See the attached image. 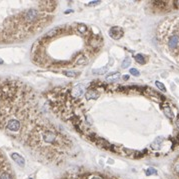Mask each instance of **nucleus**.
<instances>
[{
	"instance_id": "nucleus-12",
	"label": "nucleus",
	"mask_w": 179,
	"mask_h": 179,
	"mask_svg": "<svg viewBox=\"0 0 179 179\" xmlns=\"http://www.w3.org/2000/svg\"><path fill=\"white\" fill-rule=\"evenodd\" d=\"M76 27H77V31H78L79 33H81V34H85L88 31L87 26H86L85 24H83V23H78V24L76 25Z\"/></svg>"
},
{
	"instance_id": "nucleus-19",
	"label": "nucleus",
	"mask_w": 179,
	"mask_h": 179,
	"mask_svg": "<svg viewBox=\"0 0 179 179\" xmlns=\"http://www.w3.org/2000/svg\"><path fill=\"white\" fill-rule=\"evenodd\" d=\"M157 171L153 168H149V169L146 170V175H152V174H156Z\"/></svg>"
},
{
	"instance_id": "nucleus-5",
	"label": "nucleus",
	"mask_w": 179,
	"mask_h": 179,
	"mask_svg": "<svg viewBox=\"0 0 179 179\" xmlns=\"http://www.w3.org/2000/svg\"><path fill=\"white\" fill-rule=\"evenodd\" d=\"M11 158L13 159L14 162H16V163L18 164L21 167H23V166L25 165V160L23 158L21 155H19L18 153H12L11 154Z\"/></svg>"
},
{
	"instance_id": "nucleus-22",
	"label": "nucleus",
	"mask_w": 179,
	"mask_h": 179,
	"mask_svg": "<svg viewBox=\"0 0 179 179\" xmlns=\"http://www.w3.org/2000/svg\"><path fill=\"white\" fill-rule=\"evenodd\" d=\"M90 179H102V178L99 177V176H93V177H91Z\"/></svg>"
},
{
	"instance_id": "nucleus-17",
	"label": "nucleus",
	"mask_w": 179,
	"mask_h": 179,
	"mask_svg": "<svg viewBox=\"0 0 179 179\" xmlns=\"http://www.w3.org/2000/svg\"><path fill=\"white\" fill-rule=\"evenodd\" d=\"M155 85H156L160 90H162V91H163V92H165V91H166L165 86H164V84H163V83H161V82L156 81V82H155Z\"/></svg>"
},
{
	"instance_id": "nucleus-9",
	"label": "nucleus",
	"mask_w": 179,
	"mask_h": 179,
	"mask_svg": "<svg viewBox=\"0 0 179 179\" xmlns=\"http://www.w3.org/2000/svg\"><path fill=\"white\" fill-rule=\"evenodd\" d=\"M162 141H163V138H162V137H157L156 139L154 140V142L151 144L152 148L155 149V150H158V149H160V147H161V144H162Z\"/></svg>"
},
{
	"instance_id": "nucleus-18",
	"label": "nucleus",
	"mask_w": 179,
	"mask_h": 179,
	"mask_svg": "<svg viewBox=\"0 0 179 179\" xmlns=\"http://www.w3.org/2000/svg\"><path fill=\"white\" fill-rule=\"evenodd\" d=\"M129 72H130V74L133 75V76H139V75H140L139 70H137L136 68H131L129 70Z\"/></svg>"
},
{
	"instance_id": "nucleus-14",
	"label": "nucleus",
	"mask_w": 179,
	"mask_h": 179,
	"mask_svg": "<svg viewBox=\"0 0 179 179\" xmlns=\"http://www.w3.org/2000/svg\"><path fill=\"white\" fill-rule=\"evenodd\" d=\"M135 60H136V62L140 63V64H145V62H146V59H145V57L142 54H136Z\"/></svg>"
},
{
	"instance_id": "nucleus-13",
	"label": "nucleus",
	"mask_w": 179,
	"mask_h": 179,
	"mask_svg": "<svg viewBox=\"0 0 179 179\" xmlns=\"http://www.w3.org/2000/svg\"><path fill=\"white\" fill-rule=\"evenodd\" d=\"M108 71V67L107 66H104V67H101L99 69H96V70H93V73L94 74H105V73Z\"/></svg>"
},
{
	"instance_id": "nucleus-1",
	"label": "nucleus",
	"mask_w": 179,
	"mask_h": 179,
	"mask_svg": "<svg viewBox=\"0 0 179 179\" xmlns=\"http://www.w3.org/2000/svg\"><path fill=\"white\" fill-rule=\"evenodd\" d=\"M21 122L19 121V120L17 119H9L7 122L5 123V128L6 130H8V131L10 132H17L19 131V130L21 129Z\"/></svg>"
},
{
	"instance_id": "nucleus-8",
	"label": "nucleus",
	"mask_w": 179,
	"mask_h": 179,
	"mask_svg": "<svg viewBox=\"0 0 179 179\" xmlns=\"http://www.w3.org/2000/svg\"><path fill=\"white\" fill-rule=\"evenodd\" d=\"M163 112H164V114H165V116L167 117L168 119L172 120V119L174 118L173 112H172L171 108H170L169 106H165V107H163Z\"/></svg>"
},
{
	"instance_id": "nucleus-3",
	"label": "nucleus",
	"mask_w": 179,
	"mask_h": 179,
	"mask_svg": "<svg viewBox=\"0 0 179 179\" xmlns=\"http://www.w3.org/2000/svg\"><path fill=\"white\" fill-rule=\"evenodd\" d=\"M123 34H124L123 29H122L121 27H118V26L112 27V28L109 30V35H110V37L113 39H115V40L120 39L122 36H123Z\"/></svg>"
},
{
	"instance_id": "nucleus-26",
	"label": "nucleus",
	"mask_w": 179,
	"mask_h": 179,
	"mask_svg": "<svg viewBox=\"0 0 179 179\" xmlns=\"http://www.w3.org/2000/svg\"><path fill=\"white\" fill-rule=\"evenodd\" d=\"M175 3H176V4H177V5H179V1H176V2H175Z\"/></svg>"
},
{
	"instance_id": "nucleus-6",
	"label": "nucleus",
	"mask_w": 179,
	"mask_h": 179,
	"mask_svg": "<svg viewBox=\"0 0 179 179\" xmlns=\"http://www.w3.org/2000/svg\"><path fill=\"white\" fill-rule=\"evenodd\" d=\"M88 63V59L87 57H86L85 55H80L78 58L76 59V61H75V64L76 66H79V65H85Z\"/></svg>"
},
{
	"instance_id": "nucleus-24",
	"label": "nucleus",
	"mask_w": 179,
	"mask_h": 179,
	"mask_svg": "<svg viewBox=\"0 0 179 179\" xmlns=\"http://www.w3.org/2000/svg\"><path fill=\"white\" fill-rule=\"evenodd\" d=\"M176 126H177V128L179 129V119L176 120Z\"/></svg>"
},
{
	"instance_id": "nucleus-10",
	"label": "nucleus",
	"mask_w": 179,
	"mask_h": 179,
	"mask_svg": "<svg viewBox=\"0 0 179 179\" xmlns=\"http://www.w3.org/2000/svg\"><path fill=\"white\" fill-rule=\"evenodd\" d=\"M120 77V73L116 72V73H112V74H108L106 76V80L109 82H113V81H116Z\"/></svg>"
},
{
	"instance_id": "nucleus-20",
	"label": "nucleus",
	"mask_w": 179,
	"mask_h": 179,
	"mask_svg": "<svg viewBox=\"0 0 179 179\" xmlns=\"http://www.w3.org/2000/svg\"><path fill=\"white\" fill-rule=\"evenodd\" d=\"M174 169H175V171L179 174V159L175 162V164H174Z\"/></svg>"
},
{
	"instance_id": "nucleus-16",
	"label": "nucleus",
	"mask_w": 179,
	"mask_h": 179,
	"mask_svg": "<svg viewBox=\"0 0 179 179\" xmlns=\"http://www.w3.org/2000/svg\"><path fill=\"white\" fill-rule=\"evenodd\" d=\"M0 179H12V176L8 172H2L0 175Z\"/></svg>"
},
{
	"instance_id": "nucleus-11",
	"label": "nucleus",
	"mask_w": 179,
	"mask_h": 179,
	"mask_svg": "<svg viewBox=\"0 0 179 179\" xmlns=\"http://www.w3.org/2000/svg\"><path fill=\"white\" fill-rule=\"evenodd\" d=\"M63 74L67 77H70V78H75V77L79 76L80 72H78V71H71L70 70V71H63Z\"/></svg>"
},
{
	"instance_id": "nucleus-25",
	"label": "nucleus",
	"mask_w": 179,
	"mask_h": 179,
	"mask_svg": "<svg viewBox=\"0 0 179 179\" xmlns=\"http://www.w3.org/2000/svg\"><path fill=\"white\" fill-rule=\"evenodd\" d=\"M1 64H3V60L0 59V65H1Z\"/></svg>"
},
{
	"instance_id": "nucleus-7",
	"label": "nucleus",
	"mask_w": 179,
	"mask_h": 179,
	"mask_svg": "<svg viewBox=\"0 0 179 179\" xmlns=\"http://www.w3.org/2000/svg\"><path fill=\"white\" fill-rule=\"evenodd\" d=\"M178 43H179V37L175 35V36L170 37L169 41H168V46H170L171 48H174L178 45Z\"/></svg>"
},
{
	"instance_id": "nucleus-4",
	"label": "nucleus",
	"mask_w": 179,
	"mask_h": 179,
	"mask_svg": "<svg viewBox=\"0 0 179 179\" xmlns=\"http://www.w3.org/2000/svg\"><path fill=\"white\" fill-rule=\"evenodd\" d=\"M100 96V93L95 89H90L85 93L86 100H91V99H97Z\"/></svg>"
},
{
	"instance_id": "nucleus-15",
	"label": "nucleus",
	"mask_w": 179,
	"mask_h": 179,
	"mask_svg": "<svg viewBox=\"0 0 179 179\" xmlns=\"http://www.w3.org/2000/svg\"><path fill=\"white\" fill-rule=\"evenodd\" d=\"M130 64H131V59H130L129 57H126L125 59L123 60V62H122L121 67L123 69H125V68H127V67H129Z\"/></svg>"
},
{
	"instance_id": "nucleus-21",
	"label": "nucleus",
	"mask_w": 179,
	"mask_h": 179,
	"mask_svg": "<svg viewBox=\"0 0 179 179\" xmlns=\"http://www.w3.org/2000/svg\"><path fill=\"white\" fill-rule=\"evenodd\" d=\"M90 5H96V4H99V2L98 1H94V2H90Z\"/></svg>"
},
{
	"instance_id": "nucleus-23",
	"label": "nucleus",
	"mask_w": 179,
	"mask_h": 179,
	"mask_svg": "<svg viewBox=\"0 0 179 179\" xmlns=\"http://www.w3.org/2000/svg\"><path fill=\"white\" fill-rule=\"evenodd\" d=\"M128 78H129V76H128V75H124V76H123L124 80H128Z\"/></svg>"
},
{
	"instance_id": "nucleus-2",
	"label": "nucleus",
	"mask_w": 179,
	"mask_h": 179,
	"mask_svg": "<svg viewBox=\"0 0 179 179\" xmlns=\"http://www.w3.org/2000/svg\"><path fill=\"white\" fill-rule=\"evenodd\" d=\"M84 90H85L84 85H82V84H77V85H75L74 87L71 89L70 94L73 98H79L84 94Z\"/></svg>"
}]
</instances>
